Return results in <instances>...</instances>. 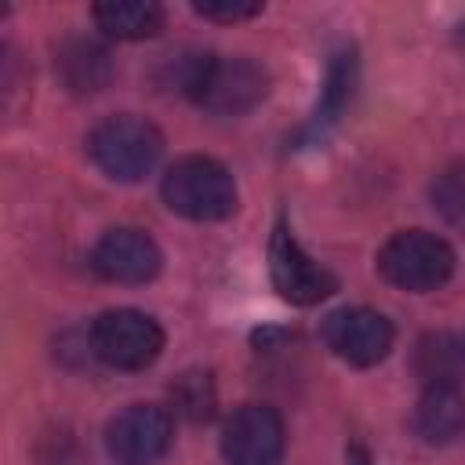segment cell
<instances>
[{"mask_svg": "<svg viewBox=\"0 0 465 465\" xmlns=\"http://www.w3.org/2000/svg\"><path fill=\"white\" fill-rule=\"evenodd\" d=\"M222 454L229 465H276L283 454V421L265 403L236 407L222 425Z\"/></svg>", "mask_w": 465, "mask_h": 465, "instance_id": "obj_8", "label": "cell"}, {"mask_svg": "<svg viewBox=\"0 0 465 465\" xmlns=\"http://www.w3.org/2000/svg\"><path fill=\"white\" fill-rule=\"evenodd\" d=\"M352 84H356V54L352 51H338L331 69H327V87H323V105L316 109L309 131L312 134H323L345 109V102L352 98Z\"/></svg>", "mask_w": 465, "mask_h": 465, "instance_id": "obj_14", "label": "cell"}, {"mask_svg": "<svg viewBox=\"0 0 465 465\" xmlns=\"http://www.w3.org/2000/svg\"><path fill=\"white\" fill-rule=\"evenodd\" d=\"M94 22L116 40H145L163 25V7L153 0H105L94 4Z\"/></svg>", "mask_w": 465, "mask_h": 465, "instance_id": "obj_12", "label": "cell"}, {"mask_svg": "<svg viewBox=\"0 0 465 465\" xmlns=\"http://www.w3.org/2000/svg\"><path fill=\"white\" fill-rule=\"evenodd\" d=\"M392 323L378 312V309H367V305H345L338 312H331L323 320V341L327 349L352 363V367H374L389 356L392 349Z\"/></svg>", "mask_w": 465, "mask_h": 465, "instance_id": "obj_7", "label": "cell"}, {"mask_svg": "<svg viewBox=\"0 0 465 465\" xmlns=\"http://www.w3.org/2000/svg\"><path fill=\"white\" fill-rule=\"evenodd\" d=\"M458 367H461V345L450 334H429L418 345V374L429 385H440V381H450L454 385Z\"/></svg>", "mask_w": 465, "mask_h": 465, "instance_id": "obj_15", "label": "cell"}, {"mask_svg": "<svg viewBox=\"0 0 465 465\" xmlns=\"http://www.w3.org/2000/svg\"><path fill=\"white\" fill-rule=\"evenodd\" d=\"M58 69H62L65 84L73 91H80V94L84 91H102L109 84V76H113V62L105 54V47H98L91 40L65 44L62 54H58Z\"/></svg>", "mask_w": 465, "mask_h": 465, "instance_id": "obj_13", "label": "cell"}, {"mask_svg": "<svg viewBox=\"0 0 465 465\" xmlns=\"http://www.w3.org/2000/svg\"><path fill=\"white\" fill-rule=\"evenodd\" d=\"M269 269H272V283L276 291L294 302V305H316L323 302L327 294H334L338 280L320 265L312 262L302 243L291 236L287 225H276L272 232V243H269Z\"/></svg>", "mask_w": 465, "mask_h": 465, "instance_id": "obj_9", "label": "cell"}, {"mask_svg": "<svg viewBox=\"0 0 465 465\" xmlns=\"http://www.w3.org/2000/svg\"><path fill=\"white\" fill-rule=\"evenodd\" d=\"M160 265L163 254L142 229H109L91 251V269L109 283H149Z\"/></svg>", "mask_w": 465, "mask_h": 465, "instance_id": "obj_10", "label": "cell"}, {"mask_svg": "<svg viewBox=\"0 0 465 465\" xmlns=\"http://www.w3.org/2000/svg\"><path fill=\"white\" fill-rule=\"evenodd\" d=\"M160 193L174 214L193 222H218L236 211V182L229 167L211 156H182L171 163Z\"/></svg>", "mask_w": 465, "mask_h": 465, "instance_id": "obj_3", "label": "cell"}, {"mask_svg": "<svg viewBox=\"0 0 465 465\" xmlns=\"http://www.w3.org/2000/svg\"><path fill=\"white\" fill-rule=\"evenodd\" d=\"M171 440L174 421L156 403H131L105 429V447L116 465H156L171 450Z\"/></svg>", "mask_w": 465, "mask_h": 465, "instance_id": "obj_6", "label": "cell"}, {"mask_svg": "<svg viewBox=\"0 0 465 465\" xmlns=\"http://www.w3.org/2000/svg\"><path fill=\"white\" fill-rule=\"evenodd\" d=\"M87 153H91L94 167L102 174H109L113 182H138L156 167V160L163 153V134L145 116L120 113V116L102 120L91 131Z\"/></svg>", "mask_w": 465, "mask_h": 465, "instance_id": "obj_2", "label": "cell"}, {"mask_svg": "<svg viewBox=\"0 0 465 465\" xmlns=\"http://www.w3.org/2000/svg\"><path fill=\"white\" fill-rule=\"evenodd\" d=\"M193 11L211 22H243V18H254L262 11V4H254V0H196Z\"/></svg>", "mask_w": 465, "mask_h": 465, "instance_id": "obj_17", "label": "cell"}, {"mask_svg": "<svg viewBox=\"0 0 465 465\" xmlns=\"http://www.w3.org/2000/svg\"><path fill=\"white\" fill-rule=\"evenodd\" d=\"M378 272L411 294H429L443 287L454 272V251L443 236L425 232V229H407L396 232L381 251H378Z\"/></svg>", "mask_w": 465, "mask_h": 465, "instance_id": "obj_4", "label": "cell"}, {"mask_svg": "<svg viewBox=\"0 0 465 465\" xmlns=\"http://www.w3.org/2000/svg\"><path fill=\"white\" fill-rule=\"evenodd\" d=\"M414 429L425 443H450L454 436H461L465 429V400L458 392V385L440 381V385H425L418 407H414Z\"/></svg>", "mask_w": 465, "mask_h": 465, "instance_id": "obj_11", "label": "cell"}, {"mask_svg": "<svg viewBox=\"0 0 465 465\" xmlns=\"http://www.w3.org/2000/svg\"><path fill=\"white\" fill-rule=\"evenodd\" d=\"M182 91L193 94V102L214 116H240V113H251L265 98L269 73L254 58L200 54L185 65Z\"/></svg>", "mask_w": 465, "mask_h": 465, "instance_id": "obj_1", "label": "cell"}, {"mask_svg": "<svg viewBox=\"0 0 465 465\" xmlns=\"http://www.w3.org/2000/svg\"><path fill=\"white\" fill-rule=\"evenodd\" d=\"M432 203L436 211L454 222V225H465V160L450 163L436 182H432Z\"/></svg>", "mask_w": 465, "mask_h": 465, "instance_id": "obj_16", "label": "cell"}, {"mask_svg": "<svg viewBox=\"0 0 465 465\" xmlns=\"http://www.w3.org/2000/svg\"><path fill=\"white\" fill-rule=\"evenodd\" d=\"M91 349L116 371H142L163 352V327L138 309H109L91 323Z\"/></svg>", "mask_w": 465, "mask_h": 465, "instance_id": "obj_5", "label": "cell"}]
</instances>
